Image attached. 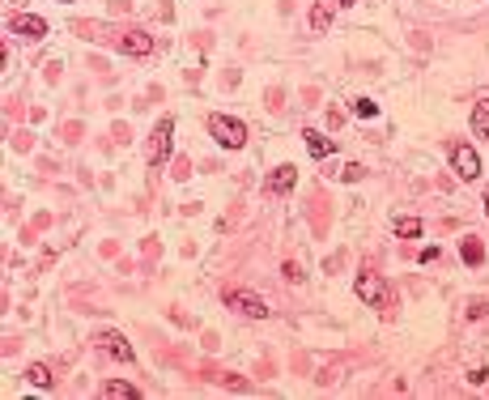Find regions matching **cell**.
Masks as SVG:
<instances>
[{"label": "cell", "instance_id": "21", "mask_svg": "<svg viewBox=\"0 0 489 400\" xmlns=\"http://www.w3.org/2000/svg\"><path fill=\"white\" fill-rule=\"evenodd\" d=\"M485 213H489V192H485Z\"/></svg>", "mask_w": 489, "mask_h": 400}, {"label": "cell", "instance_id": "11", "mask_svg": "<svg viewBox=\"0 0 489 400\" xmlns=\"http://www.w3.org/2000/svg\"><path fill=\"white\" fill-rule=\"evenodd\" d=\"M328 26H332V9H328V0H315V5H311V30H315V34H323Z\"/></svg>", "mask_w": 489, "mask_h": 400}, {"label": "cell", "instance_id": "14", "mask_svg": "<svg viewBox=\"0 0 489 400\" xmlns=\"http://www.w3.org/2000/svg\"><path fill=\"white\" fill-rule=\"evenodd\" d=\"M460 256H464V264H472V268L485 264V247H481L476 239H464V243H460Z\"/></svg>", "mask_w": 489, "mask_h": 400}, {"label": "cell", "instance_id": "17", "mask_svg": "<svg viewBox=\"0 0 489 400\" xmlns=\"http://www.w3.org/2000/svg\"><path fill=\"white\" fill-rule=\"evenodd\" d=\"M353 116H357V120H374V116H378V106H374L370 98H353Z\"/></svg>", "mask_w": 489, "mask_h": 400}, {"label": "cell", "instance_id": "6", "mask_svg": "<svg viewBox=\"0 0 489 400\" xmlns=\"http://www.w3.org/2000/svg\"><path fill=\"white\" fill-rule=\"evenodd\" d=\"M9 30L34 43V39H43V34H47V22H43V18H34V13H17V18L9 22Z\"/></svg>", "mask_w": 489, "mask_h": 400}, {"label": "cell", "instance_id": "10", "mask_svg": "<svg viewBox=\"0 0 489 400\" xmlns=\"http://www.w3.org/2000/svg\"><path fill=\"white\" fill-rule=\"evenodd\" d=\"M302 137H306V149H311V158H328V153L336 149V145H332L328 137H323V132H315V128H306Z\"/></svg>", "mask_w": 489, "mask_h": 400}, {"label": "cell", "instance_id": "15", "mask_svg": "<svg viewBox=\"0 0 489 400\" xmlns=\"http://www.w3.org/2000/svg\"><path fill=\"white\" fill-rule=\"evenodd\" d=\"M26 379H30V383H34V387H43V392H47V387H51V371H47V366H43V362H34V366H26Z\"/></svg>", "mask_w": 489, "mask_h": 400}, {"label": "cell", "instance_id": "12", "mask_svg": "<svg viewBox=\"0 0 489 400\" xmlns=\"http://www.w3.org/2000/svg\"><path fill=\"white\" fill-rule=\"evenodd\" d=\"M472 132L489 141V98H481V102L472 106Z\"/></svg>", "mask_w": 489, "mask_h": 400}, {"label": "cell", "instance_id": "16", "mask_svg": "<svg viewBox=\"0 0 489 400\" xmlns=\"http://www.w3.org/2000/svg\"><path fill=\"white\" fill-rule=\"evenodd\" d=\"M396 235L417 239V235H421V221H417V217H396Z\"/></svg>", "mask_w": 489, "mask_h": 400}, {"label": "cell", "instance_id": "4", "mask_svg": "<svg viewBox=\"0 0 489 400\" xmlns=\"http://www.w3.org/2000/svg\"><path fill=\"white\" fill-rule=\"evenodd\" d=\"M353 290H357V298L370 303V307H388V285H383V277L362 273V277L353 281Z\"/></svg>", "mask_w": 489, "mask_h": 400}, {"label": "cell", "instance_id": "3", "mask_svg": "<svg viewBox=\"0 0 489 400\" xmlns=\"http://www.w3.org/2000/svg\"><path fill=\"white\" fill-rule=\"evenodd\" d=\"M447 153H451V170L460 179H476L481 175V158H476L472 145H447Z\"/></svg>", "mask_w": 489, "mask_h": 400}, {"label": "cell", "instance_id": "7", "mask_svg": "<svg viewBox=\"0 0 489 400\" xmlns=\"http://www.w3.org/2000/svg\"><path fill=\"white\" fill-rule=\"evenodd\" d=\"M98 345H102L106 354H111L115 362H132V358H136V354H132V345H128V340H124L120 332H102V336H98Z\"/></svg>", "mask_w": 489, "mask_h": 400}, {"label": "cell", "instance_id": "9", "mask_svg": "<svg viewBox=\"0 0 489 400\" xmlns=\"http://www.w3.org/2000/svg\"><path fill=\"white\" fill-rule=\"evenodd\" d=\"M120 47H124L128 55H149V51H153V39H149L145 30H132V34L120 39Z\"/></svg>", "mask_w": 489, "mask_h": 400}, {"label": "cell", "instance_id": "19", "mask_svg": "<svg viewBox=\"0 0 489 400\" xmlns=\"http://www.w3.org/2000/svg\"><path fill=\"white\" fill-rule=\"evenodd\" d=\"M485 379H489V371H485V366H476V371H472V375H468V383H476V387H481V383H485Z\"/></svg>", "mask_w": 489, "mask_h": 400}, {"label": "cell", "instance_id": "8", "mask_svg": "<svg viewBox=\"0 0 489 400\" xmlns=\"http://www.w3.org/2000/svg\"><path fill=\"white\" fill-rule=\"evenodd\" d=\"M294 184H298L294 166H277L273 175H268V192H294Z\"/></svg>", "mask_w": 489, "mask_h": 400}, {"label": "cell", "instance_id": "13", "mask_svg": "<svg viewBox=\"0 0 489 400\" xmlns=\"http://www.w3.org/2000/svg\"><path fill=\"white\" fill-rule=\"evenodd\" d=\"M102 396H124V400H136L141 392H136L132 383H124V379H106V383H102Z\"/></svg>", "mask_w": 489, "mask_h": 400}, {"label": "cell", "instance_id": "5", "mask_svg": "<svg viewBox=\"0 0 489 400\" xmlns=\"http://www.w3.org/2000/svg\"><path fill=\"white\" fill-rule=\"evenodd\" d=\"M171 137H175V120H171V116L157 120L153 141H149V158H153V162H166V158H171Z\"/></svg>", "mask_w": 489, "mask_h": 400}, {"label": "cell", "instance_id": "18", "mask_svg": "<svg viewBox=\"0 0 489 400\" xmlns=\"http://www.w3.org/2000/svg\"><path fill=\"white\" fill-rule=\"evenodd\" d=\"M362 175H366V170H362V162H349V166L341 170V179H345V184H357Z\"/></svg>", "mask_w": 489, "mask_h": 400}, {"label": "cell", "instance_id": "20", "mask_svg": "<svg viewBox=\"0 0 489 400\" xmlns=\"http://www.w3.org/2000/svg\"><path fill=\"white\" fill-rule=\"evenodd\" d=\"M341 5H345V9H349V5H357V0H341Z\"/></svg>", "mask_w": 489, "mask_h": 400}, {"label": "cell", "instance_id": "22", "mask_svg": "<svg viewBox=\"0 0 489 400\" xmlns=\"http://www.w3.org/2000/svg\"><path fill=\"white\" fill-rule=\"evenodd\" d=\"M64 5H69V0H64Z\"/></svg>", "mask_w": 489, "mask_h": 400}, {"label": "cell", "instance_id": "2", "mask_svg": "<svg viewBox=\"0 0 489 400\" xmlns=\"http://www.w3.org/2000/svg\"><path fill=\"white\" fill-rule=\"evenodd\" d=\"M226 307H234L247 319H264L268 315V303L260 294H251V290H226Z\"/></svg>", "mask_w": 489, "mask_h": 400}, {"label": "cell", "instance_id": "1", "mask_svg": "<svg viewBox=\"0 0 489 400\" xmlns=\"http://www.w3.org/2000/svg\"><path fill=\"white\" fill-rule=\"evenodd\" d=\"M208 132L217 145H226V149H243L247 145V124L234 120V116H208Z\"/></svg>", "mask_w": 489, "mask_h": 400}]
</instances>
